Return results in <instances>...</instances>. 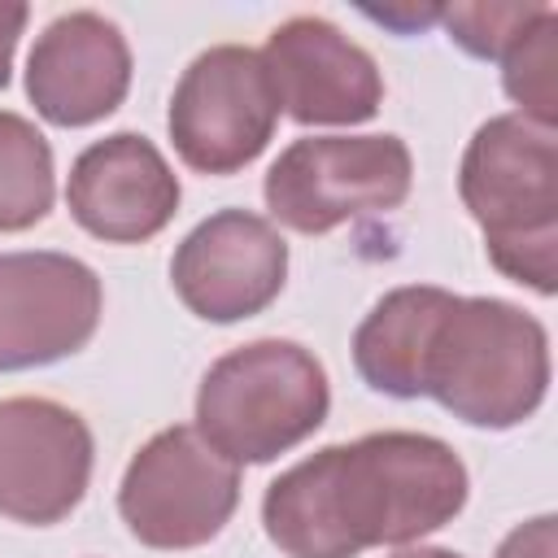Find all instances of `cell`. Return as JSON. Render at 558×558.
I'll list each match as a JSON object with an SVG mask.
<instances>
[{"mask_svg": "<svg viewBox=\"0 0 558 558\" xmlns=\"http://www.w3.org/2000/svg\"><path fill=\"white\" fill-rule=\"evenodd\" d=\"M466 488V466L440 436L371 432L288 466L262 497V523L288 558H357L445 527Z\"/></svg>", "mask_w": 558, "mask_h": 558, "instance_id": "1", "label": "cell"}, {"mask_svg": "<svg viewBox=\"0 0 558 558\" xmlns=\"http://www.w3.org/2000/svg\"><path fill=\"white\" fill-rule=\"evenodd\" d=\"M418 388L471 427H519L549 392V331L514 301L449 296L432 323Z\"/></svg>", "mask_w": 558, "mask_h": 558, "instance_id": "2", "label": "cell"}, {"mask_svg": "<svg viewBox=\"0 0 558 558\" xmlns=\"http://www.w3.org/2000/svg\"><path fill=\"white\" fill-rule=\"evenodd\" d=\"M458 196L484 231L488 262L541 292H558V140L523 113L488 118L458 166Z\"/></svg>", "mask_w": 558, "mask_h": 558, "instance_id": "3", "label": "cell"}, {"mask_svg": "<svg viewBox=\"0 0 558 558\" xmlns=\"http://www.w3.org/2000/svg\"><path fill=\"white\" fill-rule=\"evenodd\" d=\"M331 388L323 362L296 340H253L222 353L196 392V436L227 462H275L323 427Z\"/></svg>", "mask_w": 558, "mask_h": 558, "instance_id": "4", "label": "cell"}, {"mask_svg": "<svg viewBox=\"0 0 558 558\" xmlns=\"http://www.w3.org/2000/svg\"><path fill=\"white\" fill-rule=\"evenodd\" d=\"M414 161L401 135H305L292 140L266 170V209L301 235L388 214L410 196Z\"/></svg>", "mask_w": 558, "mask_h": 558, "instance_id": "5", "label": "cell"}, {"mask_svg": "<svg viewBox=\"0 0 558 558\" xmlns=\"http://www.w3.org/2000/svg\"><path fill=\"white\" fill-rule=\"evenodd\" d=\"M240 506V471L214 453L196 427H166L140 445L118 488L126 532L148 549L209 545Z\"/></svg>", "mask_w": 558, "mask_h": 558, "instance_id": "6", "label": "cell"}, {"mask_svg": "<svg viewBox=\"0 0 558 558\" xmlns=\"http://www.w3.org/2000/svg\"><path fill=\"white\" fill-rule=\"evenodd\" d=\"M279 96L257 48H205L170 96V140L183 166L201 174H235L266 153L279 126Z\"/></svg>", "mask_w": 558, "mask_h": 558, "instance_id": "7", "label": "cell"}, {"mask_svg": "<svg viewBox=\"0 0 558 558\" xmlns=\"http://www.w3.org/2000/svg\"><path fill=\"white\" fill-rule=\"evenodd\" d=\"M100 279L70 253H0V375L78 353L100 323Z\"/></svg>", "mask_w": 558, "mask_h": 558, "instance_id": "8", "label": "cell"}, {"mask_svg": "<svg viewBox=\"0 0 558 558\" xmlns=\"http://www.w3.org/2000/svg\"><path fill=\"white\" fill-rule=\"evenodd\" d=\"M92 432L52 397L0 401V514L13 523H61L92 480Z\"/></svg>", "mask_w": 558, "mask_h": 558, "instance_id": "9", "label": "cell"}, {"mask_svg": "<svg viewBox=\"0 0 558 558\" xmlns=\"http://www.w3.org/2000/svg\"><path fill=\"white\" fill-rule=\"evenodd\" d=\"M288 279L283 235L248 209H218L196 222L170 257L179 301L205 323H240L262 314Z\"/></svg>", "mask_w": 558, "mask_h": 558, "instance_id": "10", "label": "cell"}, {"mask_svg": "<svg viewBox=\"0 0 558 558\" xmlns=\"http://www.w3.org/2000/svg\"><path fill=\"white\" fill-rule=\"evenodd\" d=\"M279 109L301 126H357L384 105L375 57L327 17L301 13L270 31L262 48Z\"/></svg>", "mask_w": 558, "mask_h": 558, "instance_id": "11", "label": "cell"}, {"mask_svg": "<svg viewBox=\"0 0 558 558\" xmlns=\"http://www.w3.org/2000/svg\"><path fill=\"white\" fill-rule=\"evenodd\" d=\"M179 174L148 135L113 131L87 144L65 183L74 222L105 244H144L179 209Z\"/></svg>", "mask_w": 558, "mask_h": 558, "instance_id": "12", "label": "cell"}, {"mask_svg": "<svg viewBox=\"0 0 558 558\" xmlns=\"http://www.w3.org/2000/svg\"><path fill=\"white\" fill-rule=\"evenodd\" d=\"M131 87V48L118 22L92 9L61 13L26 57V96L52 126H92L109 118Z\"/></svg>", "mask_w": 558, "mask_h": 558, "instance_id": "13", "label": "cell"}, {"mask_svg": "<svg viewBox=\"0 0 558 558\" xmlns=\"http://www.w3.org/2000/svg\"><path fill=\"white\" fill-rule=\"evenodd\" d=\"M449 296L453 292L436 283H410V288H392L388 296L371 305V314L353 331V366L375 392L397 397V401L423 397L418 388L423 349Z\"/></svg>", "mask_w": 558, "mask_h": 558, "instance_id": "14", "label": "cell"}, {"mask_svg": "<svg viewBox=\"0 0 558 558\" xmlns=\"http://www.w3.org/2000/svg\"><path fill=\"white\" fill-rule=\"evenodd\" d=\"M57 196L52 144L35 122L0 109V231H26L48 218Z\"/></svg>", "mask_w": 558, "mask_h": 558, "instance_id": "15", "label": "cell"}, {"mask_svg": "<svg viewBox=\"0 0 558 558\" xmlns=\"http://www.w3.org/2000/svg\"><path fill=\"white\" fill-rule=\"evenodd\" d=\"M501 83L506 96L519 105V113L536 126L558 122V13L554 4L506 48L501 57Z\"/></svg>", "mask_w": 558, "mask_h": 558, "instance_id": "16", "label": "cell"}, {"mask_svg": "<svg viewBox=\"0 0 558 558\" xmlns=\"http://www.w3.org/2000/svg\"><path fill=\"white\" fill-rule=\"evenodd\" d=\"M549 4H506V0H488V4H453L440 9V22L449 31V39L484 61H501L506 48L545 13Z\"/></svg>", "mask_w": 558, "mask_h": 558, "instance_id": "17", "label": "cell"}, {"mask_svg": "<svg viewBox=\"0 0 558 558\" xmlns=\"http://www.w3.org/2000/svg\"><path fill=\"white\" fill-rule=\"evenodd\" d=\"M493 558H558V519L554 514H536L527 523H519Z\"/></svg>", "mask_w": 558, "mask_h": 558, "instance_id": "18", "label": "cell"}, {"mask_svg": "<svg viewBox=\"0 0 558 558\" xmlns=\"http://www.w3.org/2000/svg\"><path fill=\"white\" fill-rule=\"evenodd\" d=\"M26 17H31V9H26V4H17V0H0V87L9 83L13 52H17V39H22Z\"/></svg>", "mask_w": 558, "mask_h": 558, "instance_id": "19", "label": "cell"}, {"mask_svg": "<svg viewBox=\"0 0 558 558\" xmlns=\"http://www.w3.org/2000/svg\"><path fill=\"white\" fill-rule=\"evenodd\" d=\"M375 22L384 26H397V31H414V26H427V22H440V4H427V9H366Z\"/></svg>", "mask_w": 558, "mask_h": 558, "instance_id": "20", "label": "cell"}, {"mask_svg": "<svg viewBox=\"0 0 558 558\" xmlns=\"http://www.w3.org/2000/svg\"><path fill=\"white\" fill-rule=\"evenodd\" d=\"M392 558H462V554L440 549V545H418V549H401V554H392Z\"/></svg>", "mask_w": 558, "mask_h": 558, "instance_id": "21", "label": "cell"}]
</instances>
